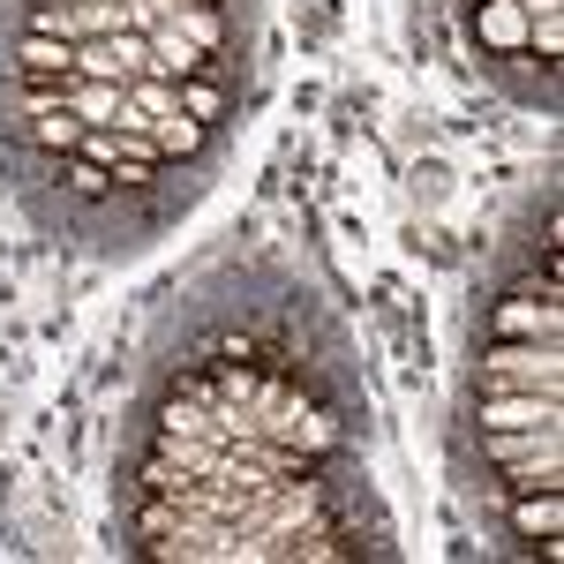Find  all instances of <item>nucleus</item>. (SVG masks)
I'll use <instances>...</instances> for the list:
<instances>
[{"label":"nucleus","instance_id":"1","mask_svg":"<svg viewBox=\"0 0 564 564\" xmlns=\"http://www.w3.org/2000/svg\"><path fill=\"white\" fill-rule=\"evenodd\" d=\"M481 391H564V347L497 339V347L481 354Z\"/></svg>","mask_w":564,"mask_h":564},{"label":"nucleus","instance_id":"2","mask_svg":"<svg viewBox=\"0 0 564 564\" xmlns=\"http://www.w3.org/2000/svg\"><path fill=\"white\" fill-rule=\"evenodd\" d=\"M481 430H557L564 391H481Z\"/></svg>","mask_w":564,"mask_h":564},{"label":"nucleus","instance_id":"3","mask_svg":"<svg viewBox=\"0 0 564 564\" xmlns=\"http://www.w3.org/2000/svg\"><path fill=\"white\" fill-rule=\"evenodd\" d=\"M497 339H542V347H564V302H534V294L497 302Z\"/></svg>","mask_w":564,"mask_h":564},{"label":"nucleus","instance_id":"4","mask_svg":"<svg viewBox=\"0 0 564 564\" xmlns=\"http://www.w3.org/2000/svg\"><path fill=\"white\" fill-rule=\"evenodd\" d=\"M143 39H151V76H159V84H188V76H204V68H212V53H204V45H188L174 23H159V31H143Z\"/></svg>","mask_w":564,"mask_h":564},{"label":"nucleus","instance_id":"5","mask_svg":"<svg viewBox=\"0 0 564 564\" xmlns=\"http://www.w3.org/2000/svg\"><path fill=\"white\" fill-rule=\"evenodd\" d=\"M497 467H527V459H564V422L557 430H481Z\"/></svg>","mask_w":564,"mask_h":564},{"label":"nucleus","instance_id":"6","mask_svg":"<svg viewBox=\"0 0 564 564\" xmlns=\"http://www.w3.org/2000/svg\"><path fill=\"white\" fill-rule=\"evenodd\" d=\"M121 106H129V90H121V84H84V76H68V113H76L84 129H113Z\"/></svg>","mask_w":564,"mask_h":564},{"label":"nucleus","instance_id":"7","mask_svg":"<svg viewBox=\"0 0 564 564\" xmlns=\"http://www.w3.org/2000/svg\"><path fill=\"white\" fill-rule=\"evenodd\" d=\"M512 527H520L527 542L564 534V489H527V497H512Z\"/></svg>","mask_w":564,"mask_h":564},{"label":"nucleus","instance_id":"8","mask_svg":"<svg viewBox=\"0 0 564 564\" xmlns=\"http://www.w3.org/2000/svg\"><path fill=\"white\" fill-rule=\"evenodd\" d=\"M15 68H23L31 84H45V76H76V45H68V39H31V31H23Z\"/></svg>","mask_w":564,"mask_h":564},{"label":"nucleus","instance_id":"9","mask_svg":"<svg viewBox=\"0 0 564 564\" xmlns=\"http://www.w3.org/2000/svg\"><path fill=\"white\" fill-rule=\"evenodd\" d=\"M84 121L68 113V106H53V113H31V143L39 151H53V159H68V151H84Z\"/></svg>","mask_w":564,"mask_h":564},{"label":"nucleus","instance_id":"10","mask_svg":"<svg viewBox=\"0 0 564 564\" xmlns=\"http://www.w3.org/2000/svg\"><path fill=\"white\" fill-rule=\"evenodd\" d=\"M527 23H534V15H527L520 0H489V8H481V39L489 45H527Z\"/></svg>","mask_w":564,"mask_h":564},{"label":"nucleus","instance_id":"11","mask_svg":"<svg viewBox=\"0 0 564 564\" xmlns=\"http://www.w3.org/2000/svg\"><path fill=\"white\" fill-rule=\"evenodd\" d=\"M76 76H84V84H121L129 90V68L113 61V39H84L76 45Z\"/></svg>","mask_w":564,"mask_h":564},{"label":"nucleus","instance_id":"12","mask_svg":"<svg viewBox=\"0 0 564 564\" xmlns=\"http://www.w3.org/2000/svg\"><path fill=\"white\" fill-rule=\"evenodd\" d=\"M129 106L151 121V129H159V121H174V113H181V90L159 84V76H135V84H129Z\"/></svg>","mask_w":564,"mask_h":564},{"label":"nucleus","instance_id":"13","mask_svg":"<svg viewBox=\"0 0 564 564\" xmlns=\"http://www.w3.org/2000/svg\"><path fill=\"white\" fill-rule=\"evenodd\" d=\"M166 23H174V31H181L188 45H204V53H218V8H212V0H188L181 15H166Z\"/></svg>","mask_w":564,"mask_h":564},{"label":"nucleus","instance_id":"14","mask_svg":"<svg viewBox=\"0 0 564 564\" xmlns=\"http://www.w3.org/2000/svg\"><path fill=\"white\" fill-rule=\"evenodd\" d=\"M61 181H68L76 196H113V166H98V159H84V151L61 159Z\"/></svg>","mask_w":564,"mask_h":564},{"label":"nucleus","instance_id":"15","mask_svg":"<svg viewBox=\"0 0 564 564\" xmlns=\"http://www.w3.org/2000/svg\"><path fill=\"white\" fill-rule=\"evenodd\" d=\"M159 151H166V159H196V151H204V121H188V113H174V121H159Z\"/></svg>","mask_w":564,"mask_h":564},{"label":"nucleus","instance_id":"16","mask_svg":"<svg viewBox=\"0 0 564 564\" xmlns=\"http://www.w3.org/2000/svg\"><path fill=\"white\" fill-rule=\"evenodd\" d=\"M181 90V113H188V121H212L218 113V90L204 84V76H188V84H174Z\"/></svg>","mask_w":564,"mask_h":564},{"label":"nucleus","instance_id":"17","mask_svg":"<svg viewBox=\"0 0 564 564\" xmlns=\"http://www.w3.org/2000/svg\"><path fill=\"white\" fill-rule=\"evenodd\" d=\"M527 45H534L542 61H557V53H564V23H557V15H534V23H527Z\"/></svg>","mask_w":564,"mask_h":564},{"label":"nucleus","instance_id":"18","mask_svg":"<svg viewBox=\"0 0 564 564\" xmlns=\"http://www.w3.org/2000/svg\"><path fill=\"white\" fill-rule=\"evenodd\" d=\"M151 166H135V159H113V188H143Z\"/></svg>","mask_w":564,"mask_h":564}]
</instances>
